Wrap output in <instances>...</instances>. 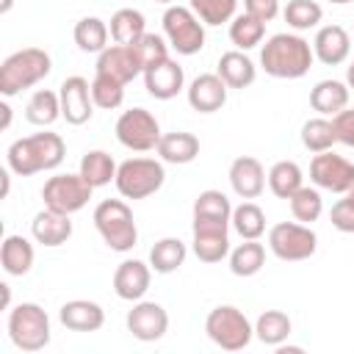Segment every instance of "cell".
Returning <instances> with one entry per match:
<instances>
[{"label":"cell","mask_w":354,"mask_h":354,"mask_svg":"<svg viewBox=\"0 0 354 354\" xmlns=\"http://www.w3.org/2000/svg\"><path fill=\"white\" fill-rule=\"evenodd\" d=\"M282 17H285V22H288L290 30L304 33V30L321 28L324 8L315 0H288V6L282 8Z\"/></svg>","instance_id":"cell-40"},{"label":"cell","mask_w":354,"mask_h":354,"mask_svg":"<svg viewBox=\"0 0 354 354\" xmlns=\"http://www.w3.org/2000/svg\"><path fill=\"white\" fill-rule=\"evenodd\" d=\"M11 6H14V0H3V3H0V14H8Z\"/></svg>","instance_id":"cell-53"},{"label":"cell","mask_w":354,"mask_h":354,"mask_svg":"<svg viewBox=\"0 0 354 354\" xmlns=\"http://www.w3.org/2000/svg\"><path fill=\"white\" fill-rule=\"evenodd\" d=\"M346 86H348V88L354 91V61H351V64L346 66Z\"/></svg>","instance_id":"cell-52"},{"label":"cell","mask_w":354,"mask_h":354,"mask_svg":"<svg viewBox=\"0 0 354 354\" xmlns=\"http://www.w3.org/2000/svg\"><path fill=\"white\" fill-rule=\"evenodd\" d=\"M227 177H230V185H232L235 196H241V199H257L266 191V180H268L263 163L257 158H252V155L235 158L230 163V174Z\"/></svg>","instance_id":"cell-20"},{"label":"cell","mask_w":354,"mask_h":354,"mask_svg":"<svg viewBox=\"0 0 354 354\" xmlns=\"http://www.w3.org/2000/svg\"><path fill=\"white\" fill-rule=\"evenodd\" d=\"M144 86H147L149 97L166 102V100H174L185 88V72L174 58H166V61L144 69Z\"/></svg>","instance_id":"cell-19"},{"label":"cell","mask_w":354,"mask_h":354,"mask_svg":"<svg viewBox=\"0 0 354 354\" xmlns=\"http://www.w3.org/2000/svg\"><path fill=\"white\" fill-rule=\"evenodd\" d=\"M163 36L177 55H196L205 47V22L191 11V6H166Z\"/></svg>","instance_id":"cell-8"},{"label":"cell","mask_w":354,"mask_h":354,"mask_svg":"<svg viewBox=\"0 0 354 354\" xmlns=\"http://www.w3.org/2000/svg\"><path fill=\"white\" fill-rule=\"evenodd\" d=\"M227 260L235 277H254L266 266V246L260 241H243L235 249H230Z\"/></svg>","instance_id":"cell-37"},{"label":"cell","mask_w":354,"mask_h":354,"mask_svg":"<svg viewBox=\"0 0 354 354\" xmlns=\"http://www.w3.org/2000/svg\"><path fill=\"white\" fill-rule=\"evenodd\" d=\"M230 227L243 238V241H260V235L266 232V213L257 202L243 199L238 207H232V218Z\"/></svg>","instance_id":"cell-34"},{"label":"cell","mask_w":354,"mask_h":354,"mask_svg":"<svg viewBox=\"0 0 354 354\" xmlns=\"http://www.w3.org/2000/svg\"><path fill=\"white\" fill-rule=\"evenodd\" d=\"M194 221H202V224H227L230 227V218H232V205L227 199V194L216 191V188H207L202 191L196 199H194Z\"/></svg>","instance_id":"cell-28"},{"label":"cell","mask_w":354,"mask_h":354,"mask_svg":"<svg viewBox=\"0 0 354 354\" xmlns=\"http://www.w3.org/2000/svg\"><path fill=\"white\" fill-rule=\"evenodd\" d=\"M6 329H8V337H11L14 348H19L25 354L41 351L50 343V332H53L50 329V315L36 301H19L17 307H11Z\"/></svg>","instance_id":"cell-5"},{"label":"cell","mask_w":354,"mask_h":354,"mask_svg":"<svg viewBox=\"0 0 354 354\" xmlns=\"http://www.w3.org/2000/svg\"><path fill=\"white\" fill-rule=\"evenodd\" d=\"M53 72V58L41 47H22L0 64V94L17 97L25 88H33Z\"/></svg>","instance_id":"cell-3"},{"label":"cell","mask_w":354,"mask_h":354,"mask_svg":"<svg viewBox=\"0 0 354 354\" xmlns=\"http://www.w3.org/2000/svg\"><path fill=\"white\" fill-rule=\"evenodd\" d=\"M326 3H332V6H348V3H354V0H326Z\"/></svg>","instance_id":"cell-55"},{"label":"cell","mask_w":354,"mask_h":354,"mask_svg":"<svg viewBox=\"0 0 354 354\" xmlns=\"http://www.w3.org/2000/svg\"><path fill=\"white\" fill-rule=\"evenodd\" d=\"M11 127V105H8V97H3L0 102V130H8Z\"/></svg>","instance_id":"cell-48"},{"label":"cell","mask_w":354,"mask_h":354,"mask_svg":"<svg viewBox=\"0 0 354 354\" xmlns=\"http://www.w3.org/2000/svg\"><path fill=\"white\" fill-rule=\"evenodd\" d=\"M290 332H293V321H290V315L282 313V310H266V313H260L257 321H254V337H257L263 346H271V348L282 346V343L290 337Z\"/></svg>","instance_id":"cell-29"},{"label":"cell","mask_w":354,"mask_h":354,"mask_svg":"<svg viewBox=\"0 0 354 354\" xmlns=\"http://www.w3.org/2000/svg\"><path fill=\"white\" fill-rule=\"evenodd\" d=\"M243 11L268 25L279 14V0H243Z\"/></svg>","instance_id":"cell-47"},{"label":"cell","mask_w":354,"mask_h":354,"mask_svg":"<svg viewBox=\"0 0 354 354\" xmlns=\"http://www.w3.org/2000/svg\"><path fill=\"white\" fill-rule=\"evenodd\" d=\"M301 147L307 152H326L337 144V133H335V122L329 116H313L301 124Z\"/></svg>","instance_id":"cell-38"},{"label":"cell","mask_w":354,"mask_h":354,"mask_svg":"<svg viewBox=\"0 0 354 354\" xmlns=\"http://www.w3.org/2000/svg\"><path fill=\"white\" fill-rule=\"evenodd\" d=\"M304 185V171L296 160H277L268 169V188L279 199H290Z\"/></svg>","instance_id":"cell-36"},{"label":"cell","mask_w":354,"mask_h":354,"mask_svg":"<svg viewBox=\"0 0 354 354\" xmlns=\"http://www.w3.org/2000/svg\"><path fill=\"white\" fill-rule=\"evenodd\" d=\"M100 75H108L119 83H130L136 80L138 75H144V66L133 50V44H108L100 55H97V66H94Z\"/></svg>","instance_id":"cell-16"},{"label":"cell","mask_w":354,"mask_h":354,"mask_svg":"<svg viewBox=\"0 0 354 354\" xmlns=\"http://www.w3.org/2000/svg\"><path fill=\"white\" fill-rule=\"evenodd\" d=\"M66 144L58 133H33L25 138H17L6 152V166L17 177H30L39 171H53L64 163Z\"/></svg>","instance_id":"cell-2"},{"label":"cell","mask_w":354,"mask_h":354,"mask_svg":"<svg viewBox=\"0 0 354 354\" xmlns=\"http://www.w3.org/2000/svg\"><path fill=\"white\" fill-rule=\"evenodd\" d=\"M133 50H136V55H138V61H141L144 69L169 58V41H166V36H158V33H149V30L133 44Z\"/></svg>","instance_id":"cell-44"},{"label":"cell","mask_w":354,"mask_h":354,"mask_svg":"<svg viewBox=\"0 0 354 354\" xmlns=\"http://www.w3.org/2000/svg\"><path fill=\"white\" fill-rule=\"evenodd\" d=\"M266 39V22L254 19L252 14H235L230 22V41L235 44V50H254L257 44H263Z\"/></svg>","instance_id":"cell-39"},{"label":"cell","mask_w":354,"mask_h":354,"mask_svg":"<svg viewBox=\"0 0 354 354\" xmlns=\"http://www.w3.org/2000/svg\"><path fill=\"white\" fill-rule=\"evenodd\" d=\"M116 169H119V163L105 149H88L80 158V169L77 171L83 174V180L91 188H102V185H108V183L116 180Z\"/></svg>","instance_id":"cell-32"},{"label":"cell","mask_w":354,"mask_h":354,"mask_svg":"<svg viewBox=\"0 0 354 354\" xmlns=\"http://www.w3.org/2000/svg\"><path fill=\"white\" fill-rule=\"evenodd\" d=\"M191 249L202 263H221L230 254V227L227 224H191Z\"/></svg>","instance_id":"cell-17"},{"label":"cell","mask_w":354,"mask_h":354,"mask_svg":"<svg viewBox=\"0 0 354 354\" xmlns=\"http://www.w3.org/2000/svg\"><path fill=\"white\" fill-rule=\"evenodd\" d=\"M288 205H290V213H293L296 221H301V224H313V221H318L321 213H324V196H321V188H315V185H301V188L288 199Z\"/></svg>","instance_id":"cell-41"},{"label":"cell","mask_w":354,"mask_h":354,"mask_svg":"<svg viewBox=\"0 0 354 354\" xmlns=\"http://www.w3.org/2000/svg\"><path fill=\"white\" fill-rule=\"evenodd\" d=\"M188 257V246L180 238H160L149 249V266L155 274H174Z\"/></svg>","instance_id":"cell-35"},{"label":"cell","mask_w":354,"mask_h":354,"mask_svg":"<svg viewBox=\"0 0 354 354\" xmlns=\"http://www.w3.org/2000/svg\"><path fill=\"white\" fill-rule=\"evenodd\" d=\"M310 180L321 191L332 194H346L354 185V163L332 149L315 152L310 160Z\"/></svg>","instance_id":"cell-12"},{"label":"cell","mask_w":354,"mask_h":354,"mask_svg":"<svg viewBox=\"0 0 354 354\" xmlns=\"http://www.w3.org/2000/svg\"><path fill=\"white\" fill-rule=\"evenodd\" d=\"M25 119L36 127H50L55 119H61V97L53 88H39L30 94L25 105Z\"/></svg>","instance_id":"cell-33"},{"label":"cell","mask_w":354,"mask_h":354,"mask_svg":"<svg viewBox=\"0 0 354 354\" xmlns=\"http://www.w3.org/2000/svg\"><path fill=\"white\" fill-rule=\"evenodd\" d=\"M0 293H3V310H11V285L0 282Z\"/></svg>","instance_id":"cell-50"},{"label":"cell","mask_w":354,"mask_h":354,"mask_svg":"<svg viewBox=\"0 0 354 354\" xmlns=\"http://www.w3.org/2000/svg\"><path fill=\"white\" fill-rule=\"evenodd\" d=\"M36 263V249L25 235H6L0 246V266L8 277H25Z\"/></svg>","instance_id":"cell-27"},{"label":"cell","mask_w":354,"mask_h":354,"mask_svg":"<svg viewBox=\"0 0 354 354\" xmlns=\"http://www.w3.org/2000/svg\"><path fill=\"white\" fill-rule=\"evenodd\" d=\"M30 235H33L36 243H41L47 249L64 246L72 238V218H69V213L41 207L30 221Z\"/></svg>","instance_id":"cell-22"},{"label":"cell","mask_w":354,"mask_h":354,"mask_svg":"<svg viewBox=\"0 0 354 354\" xmlns=\"http://www.w3.org/2000/svg\"><path fill=\"white\" fill-rule=\"evenodd\" d=\"M268 249L274 257L285 263H301L310 260L318 249V235L310 224L301 221H279L268 230Z\"/></svg>","instance_id":"cell-9"},{"label":"cell","mask_w":354,"mask_h":354,"mask_svg":"<svg viewBox=\"0 0 354 354\" xmlns=\"http://www.w3.org/2000/svg\"><path fill=\"white\" fill-rule=\"evenodd\" d=\"M158 158L163 163H174V166H185L194 163L199 158V138L188 130H174V133H163L158 141Z\"/></svg>","instance_id":"cell-26"},{"label":"cell","mask_w":354,"mask_h":354,"mask_svg":"<svg viewBox=\"0 0 354 354\" xmlns=\"http://www.w3.org/2000/svg\"><path fill=\"white\" fill-rule=\"evenodd\" d=\"M191 11L210 28L216 25H224V22H232L235 17V8H238V0H188Z\"/></svg>","instance_id":"cell-42"},{"label":"cell","mask_w":354,"mask_h":354,"mask_svg":"<svg viewBox=\"0 0 354 354\" xmlns=\"http://www.w3.org/2000/svg\"><path fill=\"white\" fill-rule=\"evenodd\" d=\"M166 183V169L163 160L158 158H127L116 169V191L124 199H147L158 194Z\"/></svg>","instance_id":"cell-6"},{"label":"cell","mask_w":354,"mask_h":354,"mask_svg":"<svg viewBox=\"0 0 354 354\" xmlns=\"http://www.w3.org/2000/svg\"><path fill=\"white\" fill-rule=\"evenodd\" d=\"M94 227L111 252H130L138 243V227L130 205L122 199H102L94 207Z\"/></svg>","instance_id":"cell-4"},{"label":"cell","mask_w":354,"mask_h":354,"mask_svg":"<svg viewBox=\"0 0 354 354\" xmlns=\"http://www.w3.org/2000/svg\"><path fill=\"white\" fill-rule=\"evenodd\" d=\"M227 91L230 86L218 77V72H202L188 83L185 97L196 113H216L227 105Z\"/></svg>","instance_id":"cell-15"},{"label":"cell","mask_w":354,"mask_h":354,"mask_svg":"<svg viewBox=\"0 0 354 354\" xmlns=\"http://www.w3.org/2000/svg\"><path fill=\"white\" fill-rule=\"evenodd\" d=\"M152 282V266L144 260H122L113 271V293L124 301H138L147 296Z\"/></svg>","instance_id":"cell-18"},{"label":"cell","mask_w":354,"mask_h":354,"mask_svg":"<svg viewBox=\"0 0 354 354\" xmlns=\"http://www.w3.org/2000/svg\"><path fill=\"white\" fill-rule=\"evenodd\" d=\"M313 53L324 66H340L351 53V33L343 25H321L313 39Z\"/></svg>","instance_id":"cell-21"},{"label":"cell","mask_w":354,"mask_h":354,"mask_svg":"<svg viewBox=\"0 0 354 354\" xmlns=\"http://www.w3.org/2000/svg\"><path fill=\"white\" fill-rule=\"evenodd\" d=\"M329 221H332V227H335L337 232L354 235V205H351L346 196L337 199V202L332 205V210H329Z\"/></svg>","instance_id":"cell-45"},{"label":"cell","mask_w":354,"mask_h":354,"mask_svg":"<svg viewBox=\"0 0 354 354\" xmlns=\"http://www.w3.org/2000/svg\"><path fill=\"white\" fill-rule=\"evenodd\" d=\"M348 100H351V88L346 86V80H337V77L318 80L310 88V108L318 116H329V119L337 116L343 108H348Z\"/></svg>","instance_id":"cell-24"},{"label":"cell","mask_w":354,"mask_h":354,"mask_svg":"<svg viewBox=\"0 0 354 354\" xmlns=\"http://www.w3.org/2000/svg\"><path fill=\"white\" fill-rule=\"evenodd\" d=\"M216 72L218 77L230 86V88H249L257 77V66L254 61L243 53V50H227L218 55V64H216Z\"/></svg>","instance_id":"cell-25"},{"label":"cell","mask_w":354,"mask_h":354,"mask_svg":"<svg viewBox=\"0 0 354 354\" xmlns=\"http://www.w3.org/2000/svg\"><path fill=\"white\" fill-rule=\"evenodd\" d=\"M155 3H163V6H174L177 0H155Z\"/></svg>","instance_id":"cell-56"},{"label":"cell","mask_w":354,"mask_h":354,"mask_svg":"<svg viewBox=\"0 0 354 354\" xmlns=\"http://www.w3.org/2000/svg\"><path fill=\"white\" fill-rule=\"evenodd\" d=\"M94 188L83 180V174H55L41 185V199L44 207L58 210V213H77L88 205Z\"/></svg>","instance_id":"cell-11"},{"label":"cell","mask_w":354,"mask_h":354,"mask_svg":"<svg viewBox=\"0 0 354 354\" xmlns=\"http://www.w3.org/2000/svg\"><path fill=\"white\" fill-rule=\"evenodd\" d=\"M58 97H61V116L66 119V124L80 127L94 116V100H91V83L80 75L66 77L58 86Z\"/></svg>","instance_id":"cell-14"},{"label":"cell","mask_w":354,"mask_h":354,"mask_svg":"<svg viewBox=\"0 0 354 354\" xmlns=\"http://www.w3.org/2000/svg\"><path fill=\"white\" fill-rule=\"evenodd\" d=\"M58 321L69 332H100L105 326V310L97 301L88 299H72L64 301L58 310Z\"/></svg>","instance_id":"cell-23"},{"label":"cell","mask_w":354,"mask_h":354,"mask_svg":"<svg viewBox=\"0 0 354 354\" xmlns=\"http://www.w3.org/2000/svg\"><path fill=\"white\" fill-rule=\"evenodd\" d=\"M116 141L130 152H152L160 141V122L147 108H127L116 119Z\"/></svg>","instance_id":"cell-10"},{"label":"cell","mask_w":354,"mask_h":354,"mask_svg":"<svg viewBox=\"0 0 354 354\" xmlns=\"http://www.w3.org/2000/svg\"><path fill=\"white\" fill-rule=\"evenodd\" d=\"M315 61L313 44L301 33H274L260 47V66L266 75L279 80H299Z\"/></svg>","instance_id":"cell-1"},{"label":"cell","mask_w":354,"mask_h":354,"mask_svg":"<svg viewBox=\"0 0 354 354\" xmlns=\"http://www.w3.org/2000/svg\"><path fill=\"white\" fill-rule=\"evenodd\" d=\"M91 100L102 111H116L124 102V83L97 72L94 80H91Z\"/></svg>","instance_id":"cell-43"},{"label":"cell","mask_w":354,"mask_h":354,"mask_svg":"<svg viewBox=\"0 0 354 354\" xmlns=\"http://www.w3.org/2000/svg\"><path fill=\"white\" fill-rule=\"evenodd\" d=\"M11 174H14V171H11L8 166L0 171V180H3V194H0V196H3V199H8V194H11Z\"/></svg>","instance_id":"cell-49"},{"label":"cell","mask_w":354,"mask_h":354,"mask_svg":"<svg viewBox=\"0 0 354 354\" xmlns=\"http://www.w3.org/2000/svg\"><path fill=\"white\" fill-rule=\"evenodd\" d=\"M127 332L141 343H155L169 332V313L158 301H133V310H127Z\"/></svg>","instance_id":"cell-13"},{"label":"cell","mask_w":354,"mask_h":354,"mask_svg":"<svg viewBox=\"0 0 354 354\" xmlns=\"http://www.w3.org/2000/svg\"><path fill=\"white\" fill-rule=\"evenodd\" d=\"M205 332L207 337L221 348V351H241L252 343L254 337V324L246 318L243 310L235 304H218L207 313L205 318Z\"/></svg>","instance_id":"cell-7"},{"label":"cell","mask_w":354,"mask_h":354,"mask_svg":"<svg viewBox=\"0 0 354 354\" xmlns=\"http://www.w3.org/2000/svg\"><path fill=\"white\" fill-rule=\"evenodd\" d=\"M108 30L113 44H136L147 33V17L138 8H119L111 14Z\"/></svg>","instance_id":"cell-30"},{"label":"cell","mask_w":354,"mask_h":354,"mask_svg":"<svg viewBox=\"0 0 354 354\" xmlns=\"http://www.w3.org/2000/svg\"><path fill=\"white\" fill-rule=\"evenodd\" d=\"M332 122H335L337 144H346L354 149V108H343L337 116H332Z\"/></svg>","instance_id":"cell-46"},{"label":"cell","mask_w":354,"mask_h":354,"mask_svg":"<svg viewBox=\"0 0 354 354\" xmlns=\"http://www.w3.org/2000/svg\"><path fill=\"white\" fill-rule=\"evenodd\" d=\"M343 196H346V199H348V202H351V205H354V185H351V188H348V191H346V194H343Z\"/></svg>","instance_id":"cell-54"},{"label":"cell","mask_w":354,"mask_h":354,"mask_svg":"<svg viewBox=\"0 0 354 354\" xmlns=\"http://www.w3.org/2000/svg\"><path fill=\"white\" fill-rule=\"evenodd\" d=\"M108 22L100 19V17H83L75 22L72 28V39L77 44L80 53H91V55H100L105 47H108Z\"/></svg>","instance_id":"cell-31"},{"label":"cell","mask_w":354,"mask_h":354,"mask_svg":"<svg viewBox=\"0 0 354 354\" xmlns=\"http://www.w3.org/2000/svg\"><path fill=\"white\" fill-rule=\"evenodd\" d=\"M299 351H301V346H285V343L277 346V354H299Z\"/></svg>","instance_id":"cell-51"}]
</instances>
